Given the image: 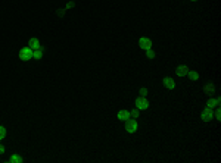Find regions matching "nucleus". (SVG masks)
<instances>
[{"instance_id": "nucleus-16", "label": "nucleus", "mask_w": 221, "mask_h": 163, "mask_svg": "<svg viewBox=\"0 0 221 163\" xmlns=\"http://www.w3.org/2000/svg\"><path fill=\"white\" fill-rule=\"evenodd\" d=\"M6 137V128L4 126H0V141Z\"/></svg>"}, {"instance_id": "nucleus-6", "label": "nucleus", "mask_w": 221, "mask_h": 163, "mask_svg": "<svg viewBox=\"0 0 221 163\" xmlns=\"http://www.w3.org/2000/svg\"><path fill=\"white\" fill-rule=\"evenodd\" d=\"M162 82H164V87H165V88H168V90L176 88V81H174L173 78H170V77H165Z\"/></svg>"}, {"instance_id": "nucleus-20", "label": "nucleus", "mask_w": 221, "mask_h": 163, "mask_svg": "<svg viewBox=\"0 0 221 163\" xmlns=\"http://www.w3.org/2000/svg\"><path fill=\"white\" fill-rule=\"evenodd\" d=\"M3 153H4V147L0 144V154H3Z\"/></svg>"}, {"instance_id": "nucleus-13", "label": "nucleus", "mask_w": 221, "mask_h": 163, "mask_svg": "<svg viewBox=\"0 0 221 163\" xmlns=\"http://www.w3.org/2000/svg\"><path fill=\"white\" fill-rule=\"evenodd\" d=\"M187 75H189V78H190L192 81H196V80L199 78L198 72H195V71H189V72H187Z\"/></svg>"}, {"instance_id": "nucleus-12", "label": "nucleus", "mask_w": 221, "mask_h": 163, "mask_svg": "<svg viewBox=\"0 0 221 163\" xmlns=\"http://www.w3.org/2000/svg\"><path fill=\"white\" fill-rule=\"evenodd\" d=\"M9 162H10V163H22V162H24V159H22L19 154H12V156H10V159H9Z\"/></svg>"}, {"instance_id": "nucleus-5", "label": "nucleus", "mask_w": 221, "mask_h": 163, "mask_svg": "<svg viewBox=\"0 0 221 163\" xmlns=\"http://www.w3.org/2000/svg\"><path fill=\"white\" fill-rule=\"evenodd\" d=\"M212 118H214V113H212V109H209V107H206L203 112H202V119L205 121V122H209V121H212Z\"/></svg>"}, {"instance_id": "nucleus-4", "label": "nucleus", "mask_w": 221, "mask_h": 163, "mask_svg": "<svg viewBox=\"0 0 221 163\" xmlns=\"http://www.w3.org/2000/svg\"><path fill=\"white\" fill-rule=\"evenodd\" d=\"M139 46H140L143 50H149V49H152V40L147 38V37H141V38L139 40Z\"/></svg>"}, {"instance_id": "nucleus-15", "label": "nucleus", "mask_w": 221, "mask_h": 163, "mask_svg": "<svg viewBox=\"0 0 221 163\" xmlns=\"http://www.w3.org/2000/svg\"><path fill=\"white\" fill-rule=\"evenodd\" d=\"M146 56H147L149 59H153V57H155V51H153L152 49H149V50H146Z\"/></svg>"}, {"instance_id": "nucleus-1", "label": "nucleus", "mask_w": 221, "mask_h": 163, "mask_svg": "<svg viewBox=\"0 0 221 163\" xmlns=\"http://www.w3.org/2000/svg\"><path fill=\"white\" fill-rule=\"evenodd\" d=\"M19 59L24 60V62L33 59V49H31V47H24V49L19 51Z\"/></svg>"}, {"instance_id": "nucleus-17", "label": "nucleus", "mask_w": 221, "mask_h": 163, "mask_svg": "<svg viewBox=\"0 0 221 163\" xmlns=\"http://www.w3.org/2000/svg\"><path fill=\"white\" fill-rule=\"evenodd\" d=\"M214 116H215V119H217V121H221V112H220V109H217V112H215V115H214Z\"/></svg>"}, {"instance_id": "nucleus-14", "label": "nucleus", "mask_w": 221, "mask_h": 163, "mask_svg": "<svg viewBox=\"0 0 221 163\" xmlns=\"http://www.w3.org/2000/svg\"><path fill=\"white\" fill-rule=\"evenodd\" d=\"M130 118L131 119H136V118H139V109H134L130 112Z\"/></svg>"}, {"instance_id": "nucleus-21", "label": "nucleus", "mask_w": 221, "mask_h": 163, "mask_svg": "<svg viewBox=\"0 0 221 163\" xmlns=\"http://www.w3.org/2000/svg\"><path fill=\"white\" fill-rule=\"evenodd\" d=\"M192 1H198V0H192Z\"/></svg>"}, {"instance_id": "nucleus-19", "label": "nucleus", "mask_w": 221, "mask_h": 163, "mask_svg": "<svg viewBox=\"0 0 221 163\" xmlns=\"http://www.w3.org/2000/svg\"><path fill=\"white\" fill-rule=\"evenodd\" d=\"M140 94H141V96H146V88H141V90H140Z\"/></svg>"}, {"instance_id": "nucleus-10", "label": "nucleus", "mask_w": 221, "mask_h": 163, "mask_svg": "<svg viewBox=\"0 0 221 163\" xmlns=\"http://www.w3.org/2000/svg\"><path fill=\"white\" fill-rule=\"evenodd\" d=\"M218 104H220V97H217V99H209L208 103H206V106H208L209 109H214V107H217Z\"/></svg>"}, {"instance_id": "nucleus-3", "label": "nucleus", "mask_w": 221, "mask_h": 163, "mask_svg": "<svg viewBox=\"0 0 221 163\" xmlns=\"http://www.w3.org/2000/svg\"><path fill=\"white\" fill-rule=\"evenodd\" d=\"M137 128H139V125L136 122V119H127V121H125V131H127V132L134 134V132L137 131Z\"/></svg>"}, {"instance_id": "nucleus-2", "label": "nucleus", "mask_w": 221, "mask_h": 163, "mask_svg": "<svg viewBox=\"0 0 221 163\" xmlns=\"http://www.w3.org/2000/svg\"><path fill=\"white\" fill-rule=\"evenodd\" d=\"M134 104H136V109H139V110H146L149 107V101L144 99V96L136 99V103Z\"/></svg>"}, {"instance_id": "nucleus-8", "label": "nucleus", "mask_w": 221, "mask_h": 163, "mask_svg": "<svg viewBox=\"0 0 221 163\" xmlns=\"http://www.w3.org/2000/svg\"><path fill=\"white\" fill-rule=\"evenodd\" d=\"M117 116L120 121H127V119H130V112L128 110H120Z\"/></svg>"}, {"instance_id": "nucleus-11", "label": "nucleus", "mask_w": 221, "mask_h": 163, "mask_svg": "<svg viewBox=\"0 0 221 163\" xmlns=\"http://www.w3.org/2000/svg\"><path fill=\"white\" fill-rule=\"evenodd\" d=\"M28 47H31L33 50H36V49H39V47H42V46H40V41L37 40V38H30Z\"/></svg>"}, {"instance_id": "nucleus-18", "label": "nucleus", "mask_w": 221, "mask_h": 163, "mask_svg": "<svg viewBox=\"0 0 221 163\" xmlns=\"http://www.w3.org/2000/svg\"><path fill=\"white\" fill-rule=\"evenodd\" d=\"M205 90H206V91H211V93H214V87H212L211 84H209V85H206V88H205Z\"/></svg>"}, {"instance_id": "nucleus-7", "label": "nucleus", "mask_w": 221, "mask_h": 163, "mask_svg": "<svg viewBox=\"0 0 221 163\" xmlns=\"http://www.w3.org/2000/svg\"><path fill=\"white\" fill-rule=\"evenodd\" d=\"M187 72H189V68H187V66H184V65L177 66L176 74L178 75V77H186V75H187Z\"/></svg>"}, {"instance_id": "nucleus-9", "label": "nucleus", "mask_w": 221, "mask_h": 163, "mask_svg": "<svg viewBox=\"0 0 221 163\" xmlns=\"http://www.w3.org/2000/svg\"><path fill=\"white\" fill-rule=\"evenodd\" d=\"M42 57H43V49H42V47H39V49L33 50V59H36V60H40Z\"/></svg>"}]
</instances>
